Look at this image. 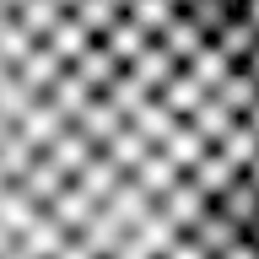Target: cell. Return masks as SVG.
Segmentation results:
<instances>
[{
  "label": "cell",
  "instance_id": "1",
  "mask_svg": "<svg viewBox=\"0 0 259 259\" xmlns=\"http://www.w3.org/2000/svg\"><path fill=\"white\" fill-rule=\"evenodd\" d=\"M184 232L200 243V259H259V254H254V243L243 238V227H238V222H227L216 205H205L189 227H184Z\"/></svg>",
  "mask_w": 259,
  "mask_h": 259
},
{
  "label": "cell",
  "instance_id": "2",
  "mask_svg": "<svg viewBox=\"0 0 259 259\" xmlns=\"http://www.w3.org/2000/svg\"><path fill=\"white\" fill-rule=\"evenodd\" d=\"M70 238H76V232H70L65 222H54V216L38 205V216L11 238V259L16 254L22 259H60V254H70Z\"/></svg>",
  "mask_w": 259,
  "mask_h": 259
},
{
  "label": "cell",
  "instance_id": "3",
  "mask_svg": "<svg viewBox=\"0 0 259 259\" xmlns=\"http://www.w3.org/2000/svg\"><path fill=\"white\" fill-rule=\"evenodd\" d=\"M65 124H70V119H65L60 108H54V97H49V92H38V97H32V108L22 113V119H16V135H22L27 146H38V151H44V146L54 141V135H60Z\"/></svg>",
  "mask_w": 259,
  "mask_h": 259
},
{
  "label": "cell",
  "instance_id": "4",
  "mask_svg": "<svg viewBox=\"0 0 259 259\" xmlns=\"http://www.w3.org/2000/svg\"><path fill=\"white\" fill-rule=\"evenodd\" d=\"M157 205H162V210H167V216H173V222H178V232H184V227H189V222H194V216H200V210H205V205H210V194H205V189H200V184H194V178H189V173H178V178H173V184H167V189H162V194H157Z\"/></svg>",
  "mask_w": 259,
  "mask_h": 259
},
{
  "label": "cell",
  "instance_id": "5",
  "mask_svg": "<svg viewBox=\"0 0 259 259\" xmlns=\"http://www.w3.org/2000/svg\"><path fill=\"white\" fill-rule=\"evenodd\" d=\"M210 205L222 210L227 222H238V227H243V222H248V216L259 210V184H254L248 173H232V178L222 184V189L210 194Z\"/></svg>",
  "mask_w": 259,
  "mask_h": 259
},
{
  "label": "cell",
  "instance_id": "6",
  "mask_svg": "<svg viewBox=\"0 0 259 259\" xmlns=\"http://www.w3.org/2000/svg\"><path fill=\"white\" fill-rule=\"evenodd\" d=\"M11 70H16V81H22L27 92H49V81H54V76L65 70V60H60V54H54V49L44 44V38H38V44H32L27 54H22V60L11 65Z\"/></svg>",
  "mask_w": 259,
  "mask_h": 259
},
{
  "label": "cell",
  "instance_id": "7",
  "mask_svg": "<svg viewBox=\"0 0 259 259\" xmlns=\"http://www.w3.org/2000/svg\"><path fill=\"white\" fill-rule=\"evenodd\" d=\"M70 70H76V76L87 81V87H92V92H103V87H108V81L119 76V70H124V60H113V49L103 44V38H92V44L81 49L76 60H70Z\"/></svg>",
  "mask_w": 259,
  "mask_h": 259
},
{
  "label": "cell",
  "instance_id": "8",
  "mask_svg": "<svg viewBox=\"0 0 259 259\" xmlns=\"http://www.w3.org/2000/svg\"><path fill=\"white\" fill-rule=\"evenodd\" d=\"M124 124H130V130H141V135H146V141H151V146H162V135H167V130L178 124V113L167 108V103H162L157 92H146L141 103L130 108V119H124Z\"/></svg>",
  "mask_w": 259,
  "mask_h": 259
},
{
  "label": "cell",
  "instance_id": "9",
  "mask_svg": "<svg viewBox=\"0 0 259 259\" xmlns=\"http://www.w3.org/2000/svg\"><path fill=\"white\" fill-rule=\"evenodd\" d=\"M44 151H49V157H54V167H60V173L70 178V173H76V167H81V162H87V157H92V151H97V141H92V135H87V130L65 124L60 135H54V141L44 146Z\"/></svg>",
  "mask_w": 259,
  "mask_h": 259
},
{
  "label": "cell",
  "instance_id": "10",
  "mask_svg": "<svg viewBox=\"0 0 259 259\" xmlns=\"http://www.w3.org/2000/svg\"><path fill=\"white\" fill-rule=\"evenodd\" d=\"M16 184H22V189H27L32 200H38V205H49V200H54V194H60L65 184H70V178H65L60 167H54V157H49V151H38V157H32L27 167H22V178H16Z\"/></svg>",
  "mask_w": 259,
  "mask_h": 259
},
{
  "label": "cell",
  "instance_id": "11",
  "mask_svg": "<svg viewBox=\"0 0 259 259\" xmlns=\"http://www.w3.org/2000/svg\"><path fill=\"white\" fill-rule=\"evenodd\" d=\"M178 173H184V167H178V162L167 157V151H162V146H151V151H146V157L135 162V167H130V178H135V184H141V189L151 194V200H157V194L167 189V184H173Z\"/></svg>",
  "mask_w": 259,
  "mask_h": 259
},
{
  "label": "cell",
  "instance_id": "12",
  "mask_svg": "<svg viewBox=\"0 0 259 259\" xmlns=\"http://www.w3.org/2000/svg\"><path fill=\"white\" fill-rule=\"evenodd\" d=\"M210 44H216V49H222V54H227V60L238 65L243 54H248V49L259 44V27H254V22H248V16H243V11H232V16H227V22H222V27L210 32Z\"/></svg>",
  "mask_w": 259,
  "mask_h": 259
},
{
  "label": "cell",
  "instance_id": "13",
  "mask_svg": "<svg viewBox=\"0 0 259 259\" xmlns=\"http://www.w3.org/2000/svg\"><path fill=\"white\" fill-rule=\"evenodd\" d=\"M44 210H49V216H54V222H65V227H70V232H76V227H81V222H87V216H92V210H97V200H92V194H87V189H81L76 178H70V184H65V189L54 194V200H49Z\"/></svg>",
  "mask_w": 259,
  "mask_h": 259
},
{
  "label": "cell",
  "instance_id": "14",
  "mask_svg": "<svg viewBox=\"0 0 259 259\" xmlns=\"http://www.w3.org/2000/svg\"><path fill=\"white\" fill-rule=\"evenodd\" d=\"M70 124H76V130H87V135H92V141L103 146V141H108V135H113V130L124 124V113L113 108V103H108V97H103V92H92V103H87V108H81L76 119H70Z\"/></svg>",
  "mask_w": 259,
  "mask_h": 259
},
{
  "label": "cell",
  "instance_id": "15",
  "mask_svg": "<svg viewBox=\"0 0 259 259\" xmlns=\"http://www.w3.org/2000/svg\"><path fill=\"white\" fill-rule=\"evenodd\" d=\"M49 97H54V108H60L65 119H76V113L87 108V103H92V87H87V81H81L76 70H70V65H65L60 76L49 81Z\"/></svg>",
  "mask_w": 259,
  "mask_h": 259
},
{
  "label": "cell",
  "instance_id": "16",
  "mask_svg": "<svg viewBox=\"0 0 259 259\" xmlns=\"http://www.w3.org/2000/svg\"><path fill=\"white\" fill-rule=\"evenodd\" d=\"M210 92L222 97L232 113H243V108H248V103L259 97V81H254V70H248V65H232V70H227V76L210 87Z\"/></svg>",
  "mask_w": 259,
  "mask_h": 259
},
{
  "label": "cell",
  "instance_id": "17",
  "mask_svg": "<svg viewBox=\"0 0 259 259\" xmlns=\"http://www.w3.org/2000/svg\"><path fill=\"white\" fill-rule=\"evenodd\" d=\"M32 216H38V200H32V194H27V189H22V184L11 178V184L0 189V227H6V232L16 238V232H22V227H27Z\"/></svg>",
  "mask_w": 259,
  "mask_h": 259
},
{
  "label": "cell",
  "instance_id": "18",
  "mask_svg": "<svg viewBox=\"0 0 259 259\" xmlns=\"http://www.w3.org/2000/svg\"><path fill=\"white\" fill-rule=\"evenodd\" d=\"M44 44L54 49V54H60L65 65H70V60H76V54H81V49L92 44V32L81 27V22H76V16H70V11H60V22H54V27L44 32Z\"/></svg>",
  "mask_w": 259,
  "mask_h": 259
},
{
  "label": "cell",
  "instance_id": "19",
  "mask_svg": "<svg viewBox=\"0 0 259 259\" xmlns=\"http://www.w3.org/2000/svg\"><path fill=\"white\" fill-rule=\"evenodd\" d=\"M157 44H162V49H167V54H173V60H178V65H184V60H189V54H194V49L205 44V32H200V27H194V22H189V16L178 11V16H173V22H167V27H162V32H157Z\"/></svg>",
  "mask_w": 259,
  "mask_h": 259
},
{
  "label": "cell",
  "instance_id": "20",
  "mask_svg": "<svg viewBox=\"0 0 259 259\" xmlns=\"http://www.w3.org/2000/svg\"><path fill=\"white\" fill-rule=\"evenodd\" d=\"M205 135H200V130L189 124V119H178L173 130H167V135H162V151H167V157L178 162V167H189V162H200V151H205Z\"/></svg>",
  "mask_w": 259,
  "mask_h": 259
},
{
  "label": "cell",
  "instance_id": "21",
  "mask_svg": "<svg viewBox=\"0 0 259 259\" xmlns=\"http://www.w3.org/2000/svg\"><path fill=\"white\" fill-rule=\"evenodd\" d=\"M157 97H162V103H167V108L178 113V119H184V113H189L194 103H200V97H205V87H200V81H194L189 70H184V65H178L173 76H167V81H162V87H157Z\"/></svg>",
  "mask_w": 259,
  "mask_h": 259
},
{
  "label": "cell",
  "instance_id": "22",
  "mask_svg": "<svg viewBox=\"0 0 259 259\" xmlns=\"http://www.w3.org/2000/svg\"><path fill=\"white\" fill-rule=\"evenodd\" d=\"M184 119H189V124L200 130V135H205V141H216V135H222V130L232 124L238 113L227 108V103H222V97H216V92H205V97H200V103H194L189 113H184Z\"/></svg>",
  "mask_w": 259,
  "mask_h": 259
},
{
  "label": "cell",
  "instance_id": "23",
  "mask_svg": "<svg viewBox=\"0 0 259 259\" xmlns=\"http://www.w3.org/2000/svg\"><path fill=\"white\" fill-rule=\"evenodd\" d=\"M178 11H184V6H173V0H130V6H124V16L146 32V38H157V32L167 27Z\"/></svg>",
  "mask_w": 259,
  "mask_h": 259
},
{
  "label": "cell",
  "instance_id": "24",
  "mask_svg": "<svg viewBox=\"0 0 259 259\" xmlns=\"http://www.w3.org/2000/svg\"><path fill=\"white\" fill-rule=\"evenodd\" d=\"M184 173H189V178H194V184H200L205 194H216V189L227 184V178L238 173V167H232V162H227L222 151H216V146H205V151H200V162H189Z\"/></svg>",
  "mask_w": 259,
  "mask_h": 259
},
{
  "label": "cell",
  "instance_id": "25",
  "mask_svg": "<svg viewBox=\"0 0 259 259\" xmlns=\"http://www.w3.org/2000/svg\"><path fill=\"white\" fill-rule=\"evenodd\" d=\"M103 151H108V157H113V162H119V167H124V173H130V167H135V162H141L146 151H151V141H146L141 130L119 124V130H113V135H108V141H103Z\"/></svg>",
  "mask_w": 259,
  "mask_h": 259
},
{
  "label": "cell",
  "instance_id": "26",
  "mask_svg": "<svg viewBox=\"0 0 259 259\" xmlns=\"http://www.w3.org/2000/svg\"><path fill=\"white\" fill-rule=\"evenodd\" d=\"M70 16H76L92 38H103V32L119 22V6H113V0H76V6H70Z\"/></svg>",
  "mask_w": 259,
  "mask_h": 259
},
{
  "label": "cell",
  "instance_id": "27",
  "mask_svg": "<svg viewBox=\"0 0 259 259\" xmlns=\"http://www.w3.org/2000/svg\"><path fill=\"white\" fill-rule=\"evenodd\" d=\"M32 157H38V146L22 141V135H16V124L0 135V173H6V178H22V167H27Z\"/></svg>",
  "mask_w": 259,
  "mask_h": 259
},
{
  "label": "cell",
  "instance_id": "28",
  "mask_svg": "<svg viewBox=\"0 0 259 259\" xmlns=\"http://www.w3.org/2000/svg\"><path fill=\"white\" fill-rule=\"evenodd\" d=\"M32 97L38 92H27V87H22V81H16V70H6V76H0V119H22V113L32 108Z\"/></svg>",
  "mask_w": 259,
  "mask_h": 259
},
{
  "label": "cell",
  "instance_id": "29",
  "mask_svg": "<svg viewBox=\"0 0 259 259\" xmlns=\"http://www.w3.org/2000/svg\"><path fill=\"white\" fill-rule=\"evenodd\" d=\"M16 22H22L32 38H44V32L60 22V6H54V0H22V6H16Z\"/></svg>",
  "mask_w": 259,
  "mask_h": 259
},
{
  "label": "cell",
  "instance_id": "30",
  "mask_svg": "<svg viewBox=\"0 0 259 259\" xmlns=\"http://www.w3.org/2000/svg\"><path fill=\"white\" fill-rule=\"evenodd\" d=\"M184 16H189L194 27L210 38V32H216L227 16H232V6H227V0H189V6H184Z\"/></svg>",
  "mask_w": 259,
  "mask_h": 259
},
{
  "label": "cell",
  "instance_id": "31",
  "mask_svg": "<svg viewBox=\"0 0 259 259\" xmlns=\"http://www.w3.org/2000/svg\"><path fill=\"white\" fill-rule=\"evenodd\" d=\"M32 44H38V38H32V32L22 27L16 16L6 22V27H0V60H6V65H16V60H22V54H27Z\"/></svg>",
  "mask_w": 259,
  "mask_h": 259
},
{
  "label": "cell",
  "instance_id": "32",
  "mask_svg": "<svg viewBox=\"0 0 259 259\" xmlns=\"http://www.w3.org/2000/svg\"><path fill=\"white\" fill-rule=\"evenodd\" d=\"M243 238L254 243V254H259V210H254V216H248V222H243Z\"/></svg>",
  "mask_w": 259,
  "mask_h": 259
},
{
  "label": "cell",
  "instance_id": "33",
  "mask_svg": "<svg viewBox=\"0 0 259 259\" xmlns=\"http://www.w3.org/2000/svg\"><path fill=\"white\" fill-rule=\"evenodd\" d=\"M238 65H248V70H254V81H259V44H254V49H248V54H243V60H238Z\"/></svg>",
  "mask_w": 259,
  "mask_h": 259
},
{
  "label": "cell",
  "instance_id": "34",
  "mask_svg": "<svg viewBox=\"0 0 259 259\" xmlns=\"http://www.w3.org/2000/svg\"><path fill=\"white\" fill-rule=\"evenodd\" d=\"M238 11H243V16H248V22H254V27H259V0H243Z\"/></svg>",
  "mask_w": 259,
  "mask_h": 259
},
{
  "label": "cell",
  "instance_id": "35",
  "mask_svg": "<svg viewBox=\"0 0 259 259\" xmlns=\"http://www.w3.org/2000/svg\"><path fill=\"white\" fill-rule=\"evenodd\" d=\"M243 119H248V124L259 130V97H254V103H248V108H243Z\"/></svg>",
  "mask_w": 259,
  "mask_h": 259
},
{
  "label": "cell",
  "instance_id": "36",
  "mask_svg": "<svg viewBox=\"0 0 259 259\" xmlns=\"http://www.w3.org/2000/svg\"><path fill=\"white\" fill-rule=\"evenodd\" d=\"M243 173H248V178H254V184H259V151H254V157H248V167H243Z\"/></svg>",
  "mask_w": 259,
  "mask_h": 259
},
{
  "label": "cell",
  "instance_id": "37",
  "mask_svg": "<svg viewBox=\"0 0 259 259\" xmlns=\"http://www.w3.org/2000/svg\"><path fill=\"white\" fill-rule=\"evenodd\" d=\"M16 16V6H6V0H0V27H6V22H11Z\"/></svg>",
  "mask_w": 259,
  "mask_h": 259
},
{
  "label": "cell",
  "instance_id": "38",
  "mask_svg": "<svg viewBox=\"0 0 259 259\" xmlns=\"http://www.w3.org/2000/svg\"><path fill=\"white\" fill-rule=\"evenodd\" d=\"M0 254H11V232L6 227H0Z\"/></svg>",
  "mask_w": 259,
  "mask_h": 259
},
{
  "label": "cell",
  "instance_id": "39",
  "mask_svg": "<svg viewBox=\"0 0 259 259\" xmlns=\"http://www.w3.org/2000/svg\"><path fill=\"white\" fill-rule=\"evenodd\" d=\"M54 6H60V11H70V6H76V0H54Z\"/></svg>",
  "mask_w": 259,
  "mask_h": 259
},
{
  "label": "cell",
  "instance_id": "40",
  "mask_svg": "<svg viewBox=\"0 0 259 259\" xmlns=\"http://www.w3.org/2000/svg\"><path fill=\"white\" fill-rule=\"evenodd\" d=\"M6 130H11V119H0V135H6Z\"/></svg>",
  "mask_w": 259,
  "mask_h": 259
},
{
  "label": "cell",
  "instance_id": "41",
  "mask_svg": "<svg viewBox=\"0 0 259 259\" xmlns=\"http://www.w3.org/2000/svg\"><path fill=\"white\" fill-rule=\"evenodd\" d=\"M6 70H11V65H6V60H0V76H6Z\"/></svg>",
  "mask_w": 259,
  "mask_h": 259
},
{
  "label": "cell",
  "instance_id": "42",
  "mask_svg": "<svg viewBox=\"0 0 259 259\" xmlns=\"http://www.w3.org/2000/svg\"><path fill=\"white\" fill-rule=\"evenodd\" d=\"M113 6H119V11H124V6H130V0H113Z\"/></svg>",
  "mask_w": 259,
  "mask_h": 259
},
{
  "label": "cell",
  "instance_id": "43",
  "mask_svg": "<svg viewBox=\"0 0 259 259\" xmlns=\"http://www.w3.org/2000/svg\"><path fill=\"white\" fill-rule=\"evenodd\" d=\"M227 6H232V11H238V6H243V0H227Z\"/></svg>",
  "mask_w": 259,
  "mask_h": 259
},
{
  "label": "cell",
  "instance_id": "44",
  "mask_svg": "<svg viewBox=\"0 0 259 259\" xmlns=\"http://www.w3.org/2000/svg\"><path fill=\"white\" fill-rule=\"evenodd\" d=\"M6 6H22V0H6Z\"/></svg>",
  "mask_w": 259,
  "mask_h": 259
},
{
  "label": "cell",
  "instance_id": "45",
  "mask_svg": "<svg viewBox=\"0 0 259 259\" xmlns=\"http://www.w3.org/2000/svg\"><path fill=\"white\" fill-rule=\"evenodd\" d=\"M173 6H189V0H173Z\"/></svg>",
  "mask_w": 259,
  "mask_h": 259
}]
</instances>
